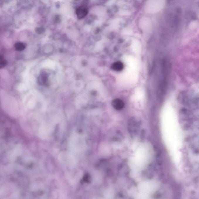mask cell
Instances as JSON below:
<instances>
[{"mask_svg":"<svg viewBox=\"0 0 199 199\" xmlns=\"http://www.w3.org/2000/svg\"><path fill=\"white\" fill-rule=\"evenodd\" d=\"M88 9L85 7L81 6L76 9V14L79 19H81L85 17L87 15Z\"/></svg>","mask_w":199,"mask_h":199,"instance_id":"cell-1","label":"cell"},{"mask_svg":"<svg viewBox=\"0 0 199 199\" xmlns=\"http://www.w3.org/2000/svg\"><path fill=\"white\" fill-rule=\"evenodd\" d=\"M112 105L114 109L117 110H120L124 107L125 104L123 101L120 99H115L112 102Z\"/></svg>","mask_w":199,"mask_h":199,"instance_id":"cell-2","label":"cell"},{"mask_svg":"<svg viewBox=\"0 0 199 199\" xmlns=\"http://www.w3.org/2000/svg\"><path fill=\"white\" fill-rule=\"evenodd\" d=\"M111 68L114 71L119 72L123 69L124 65L121 62L117 61L113 63L111 66Z\"/></svg>","mask_w":199,"mask_h":199,"instance_id":"cell-4","label":"cell"},{"mask_svg":"<svg viewBox=\"0 0 199 199\" xmlns=\"http://www.w3.org/2000/svg\"><path fill=\"white\" fill-rule=\"evenodd\" d=\"M138 126L137 123L134 121H131L129 124L128 128L129 132L130 134L134 135L136 134L137 131Z\"/></svg>","mask_w":199,"mask_h":199,"instance_id":"cell-3","label":"cell"},{"mask_svg":"<svg viewBox=\"0 0 199 199\" xmlns=\"http://www.w3.org/2000/svg\"><path fill=\"white\" fill-rule=\"evenodd\" d=\"M25 47L24 45L22 43H18L15 45V48L18 51L22 50L24 49Z\"/></svg>","mask_w":199,"mask_h":199,"instance_id":"cell-5","label":"cell"}]
</instances>
